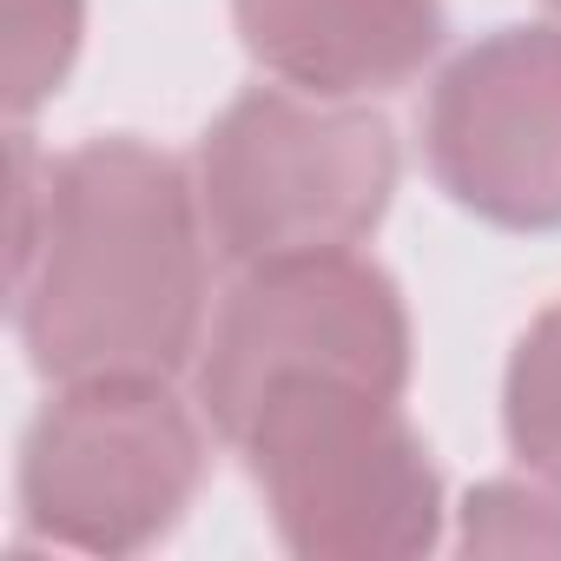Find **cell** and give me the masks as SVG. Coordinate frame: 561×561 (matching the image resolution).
Returning <instances> with one entry per match:
<instances>
[{
	"label": "cell",
	"mask_w": 561,
	"mask_h": 561,
	"mask_svg": "<svg viewBox=\"0 0 561 561\" xmlns=\"http://www.w3.org/2000/svg\"><path fill=\"white\" fill-rule=\"evenodd\" d=\"M14 318L47 383L179 377L205 344L198 185L146 139H87L34 179L14 139Z\"/></svg>",
	"instance_id": "obj_1"
},
{
	"label": "cell",
	"mask_w": 561,
	"mask_h": 561,
	"mask_svg": "<svg viewBox=\"0 0 561 561\" xmlns=\"http://www.w3.org/2000/svg\"><path fill=\"white\" fill-rule=\"evenodd\" d=\"M271 508V528L305 561H410L443 541V476L397 397L291 377L231 436Z\"/></svg>",
	"instance_id": "obj_2"
},
{
	"label": "cell",
	"mask_w": 561,
	"mask_h": 561,
	"mask_svg": "<svg viewBox=\"0 0 561 561\" xmlns=\"http://www.w3.org/2000/svg\"><path fill=\"white\" fill-rule=\"evenodd\" d=\"M198 211L225 264L357 251L397 192V133L364 100L257 87L198 139Z\"/></svg>",
	"instance_id": "obj_3"
},
{
	"label": "cell",
	"mask_w": 561,
	"mask_h": 561,
	"mask_svg": "<svg viewBox=\"0 0 561 561\" xmlns=\"http://www.w3.org/2000/svg\"><path fill=\"white\" fill-rule=\"evenodd\" d=\"M205 482V430L172 377L54 383L21 443V515L80 554H139L179 528Z\"/></svg>",
	"instance_id": "obj_4"
},
{
	"label": "cell",
	"mask_w": 561,
	"mask_h": 561,
	"mask_svg": "<svg viewBox=\"0 0 561 561\" xmlns=\"http://www.w3.org/2000/svg\"><path fill=\"white\" fill-rule=\"evenodd\" d=\"M291 377H337L383 397L410 383L403 291L357 251L244 264L198 344V410L231 443L264 390Z\"/></svg>",
	"instance_id": "obj_5"
},
{
	"label": "cell",
	"mask_w": 561,
	"mask_h": 561,
	"mask_svg": "<svg viewBox=\"0 0 561 561\" xmlns=\"http://www.w3.org/2000/svg\"><path fill=\"white\" fill-rule=\"evenodd\" d=\"M436 185L502 231H561V27L462 47L423 113Z\"/></svg>",
	"instance_id": "obj_6"
},
{
	"label": "cell",
	"mask_w": 561,
	"mask_h": 561,
	"mask_svg": "<svg viewBox=\"0 0 561 561\" xmlns=\"http://www.w3.org/2000/svg\"><path fill=\"white\" fill-rule=\"evenodd\" d=\"M231 21L271 80L318 100L397 93L443 47V0H231Z\"/></svg>",
	"instance_id": "obj_7"
},
{
	"label": "cell",
	"mask_w": 561,
	"mask_h": 561,
	"mask_svg": "<svg viewBox=\"0 0 561 561\" xmlns=\"http://www.w3.org/2000/svg\"><path fill=\"white\" fill-rule=\"evenodd\" d=\"M502 430L515 462L535 482L561 489V305H548L515 337V357L502 377Z\"/></svg>",
	"instance_id": "obj_8"
},
{
	"label": "cell",
	"mask_w": 561,
	"mask_h": 561,
	"mask_svg": "<svg viewBox=\"0 0 561 561\" xmlns=\"http://www.w3.org/2000/svg\"><path fill=\"white\" fill-rule=\"evenodd\" d=\"M0 27H8V113L27 119L67 87L80 60L87 0H0Z\"/></svg>",
	"instance_id": "obj_9"
},
{
	"label": "cell",
	"mask_w": 561,
	"mask_h": 561,
	"mask_svg": "<svg viewBox=\"0 0 561 561\" xmlns=\"http://www.w3.org/2000/svg\"><path fill=\"white\" fill-rule=\"evenodd\" d=\"M469 554H561V489H528V482H482L462 502V535Z\"/></svg>",
	"instance_id": "obj_10"
},
{
	"label": "cell",
	"mask_w": 561,
	"mask_h": 561,
	"mask_svg": "<svg viewBox=\"0 0 561 561\" xmlns=\"http://www.w3.org/2000/svg\"><path fill=\"white\" fill-rule=\"evenodd\" d=\"M548 8H554V14H561V0H548Z\"/></svg>",
	"instance_id": "obj_11"
}]
</instances>
